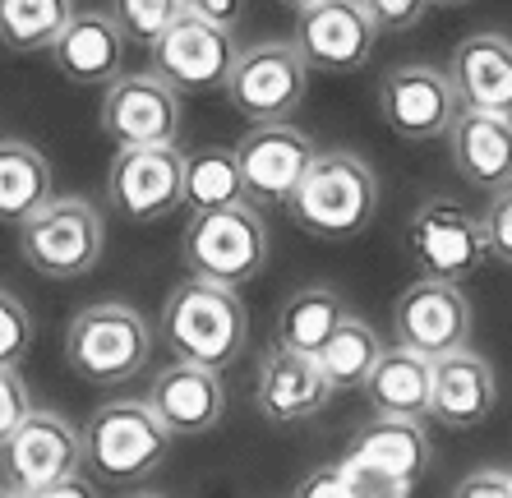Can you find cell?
Listing matches in <instances>:
<instances>
[{"label":"cell","mask_w":512,"mask_h":498,"mask_svg":"<svg viewBox=\"0 0 512 498\" xmlns=\"http://www.w3.org/2000/svg\"><path fill=\"white\" fill-rule=\"evenodd\" d=\"M162 342L171 346V356L185 365L203 369H231L245 356L250 342V314L240 305L231 286L203 282V277H185V282L162 300V319H157Z\"/></svg>","instance_id":"6da1fadb"},{"label":"cell","mask_w":512,"mask_h":498,"mask_svg":"<svg viewBox=\"0 0 512 498\" xmlns=\"http://www.w3.org/2000/svg\"><path fill=\"white\" fill-rule=\"evenodd\" d=\"M286 213L319 240H351L379 213V176L346 148H319L296 194L286 199Z\"/></svg>","instance_id":"7a4b0ae2"},{"label":"cell","mask_w":512,"mask_h":498,"mask_svg":"<svg viewBox=\"0 0 512 498\" xmlns=\"http://www.w3.org/2000/svg\"><path fill=\"white\" fill-rule=\"evenodd\" d=\"M148 356H153V328L139 309L120 300L84 305L65 328V365L97 388L130 383L148 369Z\"/></svg>","instance_id":"3957f363"},{"label":"cell","mask_w":512,"mask_h":498,"mask_svg":"<svg viewBox=\"0 0 512 498\" xmlns=\"http://www.w3.org/2000/svg\"><path fill=\"white\" fill-rule=\"evenodd\" d=\"M79 439H84V466L102 485H139L171 452V434L162 429V420L148 411V402H130V397L97 406L79 425Z\"/></svg>","instance_id":"277c9868"},{"label":"cell","mask_w":512,"mask_h":498,"mask_svg":"<svg viewBox=\"0 0 512 498\" xmlns=\"http://www.w3.org/2000/svg\"><path fill=\"white\" fill-rule=\"evenodd\" d=\"M180 259H185L190 277L231 286V291L254 282L268 263V226H263L259 208L231 203V208H213V213H194L185 226V240H180Z\"/></svg>","instance_id":"5b68a950"},{"label":"cell","mask_w":512,"mask_h":498,"mask_svg":"<svg viewBox=\"0 0 512 498\" xmlns=\"http://www.w3.org/2000/svg\"><path fill=\"white\" fill-rule=\"evenodd\" d=\"M102 245H107L102 213L79 194H65V199L51 194L28 222H19V254L33 273L51 282L88 277L102 259Z\"/></svg>","instance_id":"8992f818"},{"label":"cell","mask_w":512,"mask_h":498,"mask_svg":"<svg viewBox=\"0 0 512 498\" xmlns=\"http://www.w3.org/2000/svg\"><path fill=\"white\" fill-rule=\"evenodd\" d=\"M305 88H310V65L291 42H254L236 56L222 93L250 125H277L291 120V111L305 102Z\"/></svg>","instance_id":"52a82bcc"},{"label":"cell","mask_w":512,"mask_h":498,"mask_svg":"<svg viewBox=\"0 0 512 498\" xmlns=\"http://www.w3.org/2000/svg\"><path fill=\"white\" fill-rule=\"evenodd\" d=\"M236 28H222L203 14L185 10L167 33L148 47L153 60V74L167 88H176L180 97L190 93H213V88H227V74L236 65Z\"/></svg>","instance_id":"ba28073f"},{"label":"cell","mask_w":512,"mask_h":498,"mask_svg":"<svg viewBox=\"0 0 512 498\" xmlns=\"http://www.w3.org/2000/svg\"><path fill=\"white\" fill-rule=\"evenodd\" d=\"M84 466V439L60 411H28V420L0 443V485L14 494H42L79 475Z\"/></svg>","instance_id":"9c48e42d"},{"label":"cell","mask_w":512,"mask_h":498,"mask_svg":"<svg viewBox=\"0 0 512 498\" xmlns=\"http://www.w3.org/2000/svg\"><path fill=\"white\" fill-rule=\"evenodd\" d=\"M97 125L116 148H176L180 139V93L153 70L116 74L102 88Z\"/></svg>","instance_id":"30bf717a"},{"label":"cell","mask_w":512,"mask_h":498,"mask_svg":"<svg viewBox=\"0 0 512 498\" xmlns=\"http://www.w3.org/2000/svg\"><path fill=\"white\" fill-rule=\"evenodd\" d=\"M406 249L420 263L425 277L462 286L471 273H480V263L489 259L485 231L471 208L457 199H425L406 222Z\"/></svg>","instance_id":"8fae6325"},{"label":"cell","mask_w":512,"mask_h":498,"mask_svg":"<svg viewBox=\"0 0 512 498\" xmlns=\"http://www.w3.org/2000/svg\"><path fill=\"white\" fill-rule=\"evenodd\" d=\"M379 111L397 139L429 143L453 130L462 102L448 70L439 65H393L379 79Z\"/></svg>","instance_id":"7c38bea8"},{"label":"cell","mask_w":512,"mask_h":498,"mask_svg":"<svg viewBox=\"0 0 512 498\" xmlns=\"http://www.w3.org/2000/svg\"><path fill=\"white\" fill-rule=\"evenodd\" d=\"M374 42L379 28L360 0H314L296 14V37H291L300 60L323 74H356L360 65H370Z\"/></svg>","instance_id":"4fadbf2b"},{"label":"cell","mask_w":512,"mask_h":498,"mask_svg":"<svg viewBox=\"0 0 512 498\" xmlns=\"http://www.w3.org/2000/svg\"><path fill=\"white\" fill-rule=\"evenodd\" d=\"M393 332H397V346L429 360L462 351L471 342V300H466V291L457 282L420 277V282H411L397 296Z\"/></svg>","instance_id":"5bb4252c"},{"label":"cell","mask_w":512,"mask_h":498,"mask_svg":"<svg viewBox=\"0 0 512 498\" xmlns=\"http://www.w3.org/2000/svg\"><path fill=\"white\" fill-rule=\"evenodd\" d=\"M319 157V143L291 120L277 125H250L245 139L236 143L240 180H245V199L250 203H286L305 180L310 162Z\"/></svg>","instance_id":"9a60e30c"},{"label":"cell","mask_w":512,"mask_h":498,"mask_svg":"<svg viewBox=\"0 0 512 498\" xmlns=\"http://www.w3.org/2000/svg\"><path fill=\"white\" fill-rule=\"evenodd\" d=\"M180 148H116L107 199L125 222H162L180 208Z\"/></svg>","instance_id":"2e32d148"},{"label":"cell","mask_w":512,"mask_h":498,"mask_svg":"<svg viewBox=\"0 0 512 498\" xmlns=\"http://www.w3.org/2000/svg\"><path fill=\"white\" fill-rule=\"evenodd\" d=\"M148 411L162 420L171 439H199V434H213L227 415V383L217 369L203 365H176L157 369L153 383H148Z\"/></svg>","instance_id":"e0dca14e"},{"label":"cell","mask_w":512,"mask_h":498,"mask_svg":"<svg viewBox=\"0 0 512 498\" xmlns=\"http://www.w3.org/2000/svg\"><path fill=\"white\" fill-rule=\"evenodd\" d=\"M333 388L323 379V369L314 356H300V351H286L273 346L268 356L259 360V383H254V402H259L263 420L273 425H300L328 406Z\"/></svg>","instance_id":"ac0fdd59"},{"label":"cell","mask_w":512,"mask_h":498,"mask_svg":"<svg viewBox=\"0 0 512 498\" xmlns=\"http://www.w3.org/2000/svg\"><path fill=\"white\" fill-rule=\"evenodd\" d=\"M499 402V379L480 351L462 346L434 360V388H429V420H443L448 429H476L489 420Z\"/></svg>","instance_id":"d6986e66"},{"label":"cell","mask_w":512,"mask_h":498,"mask_svg":"<svg viewBox=\"0 0 512 498\" xmlns=\"http://www.w3.org/2000/svg\"><path fill=\"white\" fill-rule=\"evenodd\" d=\"M448 79L457 88L462 111H494L512 116V37L471 33L453 47Z\"/></svg>","instance_id":"ffe728a7"},{"label":"cell","mask_w":512,"mask_h":498,"mask_svg":"<svg viewBox=\"0 0 512 498\" xmlns=\"http://www.w3.org/2000/svg\"><path fill=\"white\" fill-rule=\"evenodd\" d=\"M457 176L476 190H508L512 185V116L494 111H457L453 130L443 134Z\"/></svg>","instance_id":"44dd1931"},{"label":"cell","mask_w":512,"mask_h":498,"mask_svg":"<svg viewBox=\"0 0 512 498\" xmlns=\"http://www.w3.org/2000/svg\"><path fill=\"white\" fill-rule=\"evenodd\" d=\"M51 60L70 83H102L107 88L125 65V37L111 24L107 10H74V19L51 47Z\"/></svg>","instance_id":"7402d4cb"},{"label":"cell","mask_w":512,"mask_h":498,"mask_svg":"<svg viewBox=\"0 0 512 498\" xmlns=\"http://www.w3.org/2000/svg\"><path fill=\"white\" fill-rule=\"evenodd\" d=\"M370 397L374 415H393V420H429V388H434V360L416 356L406 346H383L374 360L370 379L360 383Z\"/></svg>","instance_id":"603a6c76"},{"label":"cell","mask_w":512,"mask_h":498,"mask_svg":"<svg viewBox=\"0 0 512 498\" xmlns=\"http://www.w3.org/2000/svg\"><path fill=\"white\" fill-rule=\"evenodd\" d=\"M351 457L379 466L388 475H402L416 485L429 466V434L420 420H393V415H374L351 434Z\"/></svg>","instance_id":"cb8c5ba5"},{"label":"cell","mask_w":512,"mask_h":498,"mask_svg":"<svg viewBox=\"0 0 512 498\" xmlns=\"http://www.w3.org/2000/svg\"><path fill=\"white\" fill-rule=\"evenodd\" d=\"M346 300L337 296L333 286H305L282 305L277 314V346L300 351V356H319L328 337L346 323Z\"/></svg>","instance_id":"d4e9b609"},{"label":"cell","mask_w":512,"mask_h":498,"mask_svg":"<svg viewBox=\"0 0 512 498\" xmlns=\"http://www.w3.org/2000/svg\"><path fill=\"white\" fill-rule=\"evenodd\" d=\"M180 203L190 213H213V208H231V203H250L245 199V180H240L236 148H194L180 162Z\"/></svg>","instance_id":"484cf974"},{"label":"cell","mask_w":512,"mask_h":498,"mask_svg":"<svg viewBox=\"0 0 512 498\" xmlns=\"http://www.w3.org/2000/svg\"><path fill=\"white\" fill-rule=\"evenodd\" d=\"M51 199V162L24 139H0V222H28Z\"/></svg>","instance_id":"4316f807"},{"label":"cell","mask_w":512,"mask_h":498,"mask_svg":"<svg viewBox=\"0 0 512 498\" xmlns=\"http://www.w3.org/2000/svg\"><path fill=\"white\" fill-rule=\"evenodd\" d=\"M379 356H383L379 332H374L365 319H356V314H346V323L328 337V346H323L314 360H319L328 388L351 392V388H360V383L370 379V369H374V360Z\"/></svg>","instance_id":"83f0119b"},{"label":"cell","mask_w":512,"mask_h":498,"mask_svg":"<svg viewBox=\"0 0 512 498\" xmlns=\"http://www.w3.org/2000/svg\"><path fill=\"white\" fill-rule=\"evenodd\" d=\"M70 19L74 0H0V42L10 51H51Z\"/></svg>","instance_id":"f1b7e54d"},{"label":"cell","mask_w":512,"mask_h":498,"mask_svg":"<svg viewBox=\"0 0 512 498\" xmlns=\"http://www.w3.org/2000/svg\"><path fill=\"white\" fill-rule=\"evenodd\" d=\"M107 14H111V24L120 28L125 42L153 47L157 37L167 33L180 14H185V0H111Z\"/></svg>","instance_id":"f546056e"},{"label":"cell","mask_w":512,"mask_h":498,"mask_svg":"<svg viewBox=\"0 0 512 498\" xmlns=\"http://www.w3.org/2000/svg\"><path fill=\"white\" fill-rule=\"evenodd\" d=\"M337 480H342L346 498H411V480H402V475H388L379 471V466L360 462V457H351V452H342L333 462Z\"/></svg>","instance_id":"4dcf8cb0"},{"label":"cell","mask_w":512,"mask_h":498,"mask_svg":"<svg viewBox=\"0 0 512 498\" xmlns=\"http://www.w3.org/2000/svg\"><path fill=\"white\" fill-rule=\"evenodd\" d=\"M33 346V314L14 291H0V369H19Z\"/></svg>","instance_id":"1f68e13d"},{"label":"cell","mask_w":512,"mask_h":498,"mask_svg":"<svg viewBox=\"0 0 512 498\" xmlns=\"http://www.w3.org/2000/svg\"><path fill=\"white\" fill-rule=\"evenodd\" d=\"M480 231H485L489 259H499L503 268H512V185L489 194L485 213H480Z\"/></svg>","instance_id":"d6a6232c"},{"label":"cell","mask_w":512,"mask_h":498,"mask_svg":"<svg viewBox=\"0 0 512 498\" xmlns=\"http://www.w3.org/2000/svg\"><path fill=\"white\" fill-rule=\"evenodd\" d=\"M379 33H411L429 14V0H360Z\"/></svg>","instance_id":"836d02e7"},{"label":"cell","mask_w":512,"mask_h":498,"mask_svg":"<svg viewBox=\"0 0 512 498\" xmlns=\"http://www.w3.org/2000/svg\"><path fill=\"white\" fill-rule=\"evenodd\" d=\"M28 411H33V397H28V383L19 379V369H0V443L24 425Z\"/></svg>","instance_id":"e575fe53"},{"label":"cell","mask_w":512,"mask_h":498,"mask_svg":"<svg viewBox=\"0 0 512 498\" xmlns=\"http://www.w3.org/2000/svg\"><path fill=\"white\" fill-rule=\"evenodd\" d=\"M453 498H512V475L508 471H471Z\"/></svg>","instance_id":"d590c367"},{"label":"cell","mask_w":512,"mask_h":498,"mask_svg":"<svg viewBox=\"0 0 512 498\" xmlns=\"http://www.w3.org/2000/svg\"><path fill=\"white\" fill-rule=\"evenodd\" d=\"M291 498H346V489H342V480H337L333 466H319V471H310L305 480H300Z\"/></svg>","instance_id":"8d00e7d4"},{"label":"cell","mask_w":512,"mask_h":498,"mask_svg":"<svg viewBox=\"0 0 512 498\" xmlns=\"http://www.w3.org/2000/svg\"><path fill=\"white\" fill-rule=\"evenodd\" d=\"M185 10L203 14V19H213L222 28H236L240 14H245V0H185Z\"/></svg>","instance_id":"74e56055"},{"label":"cell","mask_w":512,"mask_h":498,"mask_svg":"<svg viewBox=\"0 0 512 498\" xmlns=\"http://www.w3.org/2000/svg\"><path fill=\"white\" fill-rule=\"evenodd\" d=\"M33 498H97V489L88 485L84 475H70V480H60V485L42 489V494H33Z\"/></svg>","instance_id":"f35d334b"},{"label":"cell","mask_w":512,"mask_h":498,"mask_svg":"<svg viewBox=\"0 0 512 498\" xmlns=\"http://www.w3.org/2000/svg\"><path fill=\"white\" fill-rule=\"evenodd\" d=\"M277 5H286V10H296V14H300L305 5H314V0H277Z\"/></svg>","instance_id":"ab89813d"},{"label":"cell","mask_w":512,"mask_h":498,"mask_svg":"<svg viewBox=\"0 0 512 498\" xmlns=\"http://www.w3.org/2000/svg\"><path fill=\"white\" fill-rule=\"evenodd\" d=\"M0 498H24V494H14V489H5V485H0Z\"/></svg>","instance_id":"60d3db41"},{"label":"cell","mask_w":512,"mask_h":498,"mask_svg":"<svg viewBox=\"0 0 512 498\" xmlns=\"http://www.w3.org/2000/svg\"><path fill=\"white\" fill-rule=\"evenodd\" d=\"M429 5H466V0H429Z\"/></svg>","instance_id":"b9f144b4"},{"label":"cell","mask_w":512,"mask_h":498,"mask_svg":"<svg viewBox=\"0 0 512 498\" xmlns=\"http://www.w3.org/2000/svg\"><path fill=\"white\" fill-rule=\"evenodd\" d=\"M130 498H162V494H130Z\"/></svg>","instance_id":"7bdbcfd3"}]
</instances>
